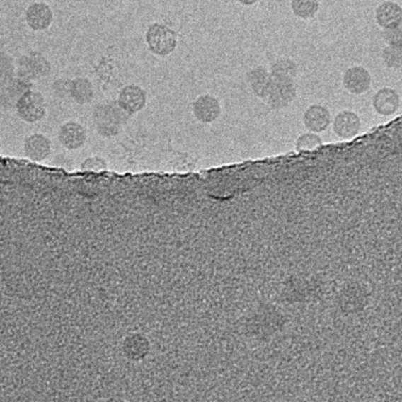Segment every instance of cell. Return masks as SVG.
<instances>
[{"instance_id":"obj_18","label":"cell","mask_w":402,"mask_h":402,"mask_svg":"<svg viewBox=\"0 0 402 402\" xmlns=\"http://www.w3.org/2000/svg\"><path fill=\"white\" fill-rule=\"evenodd\" d=\"M270 74L275 79L294 81L298 75V67L292 59L283 57L272 64Z\"/></svg>"},{"instance_id":"obj_21","label":"cell","mask_w":402,"mask_h":402,"mask_svg":"<svg viewBox=\"0 0 402 402\" xmlns=\"http://www.w3.org/2000/svg\"><path fill=\"white\" fill-rule=\"evenodd\" d=\"M15 75V64L13 57L5 52H0V89L13 81Z\"/></svg>"},{"instance_id":"obj_1","label":"cell","mask_w":402,"mask_h":402,"mask_svg":"<svg viewBox=\"0 0 402 402\" xmlns=\"http://www.w3.org/2000/svg\"><path fill=\"white\" fill-rule=\"evenodd\" d=\"M127 113L114 103H103L96 106L93 120L97 131L103 137H114L121 132L127 120Z\"/></svg>"},{"instance_id":"obj_24","label":"cell","mask_w":402,"mask_h":402,"mask_svg":"<svg viewBox=\"0 0 402 402\" xmlns=\"http://www.w3.org/2000/svg\"><path fill=\"white\" fill-rule=\"evenodd\" d=\"M382 38L388 45L402 47V24L384 29Z\"/></svg>"},{"instance_id":"obj_25","label":"cell","mask_w":402,"mask_h":402,"mask_svg":"<svg viewBox=\"0 0 402 402\" xmlns=\"http://www.w3.org/2000/svg\"><path fill=\"white\" fill-rule=\"evenodd\" d=\"M81 168L86 171H103L107 168L105 160L99 156H91L84 161Z\"/></svg>"},{"instance_id":"obj_14","label":"cell","mask_w":402,"mask_h":402,"mask_svg":"<svg viewBox=\"0 0 402 402\" xmlns=\"http://www.w3.org/2000/svg\"><path fill=\"white\" fill-rule=\"evenodd\" d=\"M26 22L34 30H44L51 26L53 13L50 6L45 3H34L26 11Z\"/></svg>"},{"instance_id":"obj_22","label":"cell","mask_w":402,"mask_h":402,"mask_svg":"<svg viewBox=\"0 0 402 402\" xmlns=\"http://www.w3.org/2000/svg\"><path fill=\"white\" fill-rule=\"evenodd\" d=\"M382 60L386 67L399 69L402 64V47L386 45L382 51Z\"/></svg>"},{"instance_id":"obj_9","label":"cell","mask_w":402,"mask_h":402,"mask_svg":"<svg viewBox=\"0 0 402 402\" xmlns=\"http://www.w3.org/2000/svg\"><path fill=\"white\" fill-rule=\"evenodd\" d=\"M221 105L218 99L212 95H201L193 103V113L198 121L210 124L221 115Z\"/></svg>"},{"instance_id":"obj_3","label":"cell","mask_w":402,"mask_h":402,"mask_svg":"<svg viewBox=\"0 0 402 402\" xmlns=\"http://www.w3.org/2000/svg\"><path fill=\"white\" fill-rule=\"evenodd\" d=\"M16 110L19 117L25 122L33 124L41 120L47 113L44 96L36 91H25L16 102Z\"/></svg>"},{"instance_id":"obj_13","label":"cell","mask_w":402,"mask_h":402,"mask_svg":"<svg viewBox=\"0 0 402 402\" xmlns=\"http://www.w3.org/2000/svg\"><path fill=\"white\" fill-rule=\"evenodd\" d=\"M331 122V114L323 105H314L309 106L304 115V124L309 131L323 132Z\"/></svg>"},{"instance_id":"obj_5","label":"cell","mask_w":402,"mask_h":402,"mask_svg":"<svg viewBox=\"0 0 402 402\" xmlns=\"http://www.w3.org/2000/svg\"><path fill=\"white\" fill-rule=\"evenodd\" d=\"M297 93V86L294 81H286V80L272 78L266 97L263 100L272 109H283L294 100Z\"/></svg>"},{"instance_id":"obj_16","label":"cell","mask_w":402,"mask_h":402,"mask_svg":"<svg viewBox=\"0 0 402 402\" xmlns=\"http://www.w3.org/2000/svg\"><path fill=\"white\" fill-rule=\"evenodd\" d=\"M247 83L256 97L264 99L271 83L270 71L263 67L251 69L246 75Z\"/></svg>"},{"instance_id":"obj_12","label":"cell","mask_w":402,"mask_h":402,"mask_svg":"<svg viewBox=\"0 0 402 402\" xmlns=\"http://www.w3.org/2000/svg\"><path fill=\"white\" fill-rule=\"evenodd\" d=\"M87 134L84 126L76 122H68L61 126L59 139L68 150H78L86 143Z\"/></svg>"},{"instance_id":"obj_6","label":"cell","mask_w":402,"mask_h":402,"mask_svg":"<svg viewBox=\"0 0 402 402\" xmlns=\"http://www.w3.org/2000/svg\"><path fill=\"white\" fill-rule=\"evenodd\" d=\"M147 95L144 90L136 84L122 88L118 96V105L128 115L139 113L147 105Z\"/></svg>"},{"instance_id":"obj_4","label":"cell","mask_w":402,"mask_h":402,"mask_svg":"<svg viewBox=\"0 0 402 402\" xmlns=\"http://www.w3.org/2000/svg\"><path fill=\"white\" fill-rule=\"evenodd\" d=\"M51 71V63L40 52H30L22 56L18 60V78L29 80L30 82L45 78Z\"/></svg>"},{"instance_id":"obj_20","label":"cell","mask_w":402,"mask_h":402,"mask_svg":"<svg viewBox=\"0 0 402 402\" xmlns=\"http://www.w3.org/2000/svg\"><path fill=\"white\" fill-rule=\"evenodd\" d=\"M33 86L32 82L21 78L15 79L11 81L8 86L3 88V93L0 96V101L6 103L13 101V99L17 100L25 91L30 90Z\"/></svg>"},{"instance_id":"obj_15","label":"cell","mask_w":402,"mask_h":402,"mask_svg":"<svg viewBox=\"0 0 402 402\" xmlns=\"http://www.w3.org/2000/svg\"><path fill=\"white\" fill-rule=\"evenodd\" d=\"M25 152L28 159L35 162L47 159L52 151V143L42 134H33L25 142Z\"/></svg>"},{"instance_id":"obj_10","label":"cell","mask_w":402,"mask_h":402,"mask_svg":"<svg viewBox=\"0 0 402 402\" xmlns=\"http://www.w3.org/2000/svg\"><path fill=\"white\" fill-rule=\"evenodd\" d=\"M401 98L399 94L392 88L384 87L377 91L373 97V107L381 116H392L399 110Z\"/></svg>"},{"instance_id":"obj_19","label":"cell","mask_w":402,"mask_h":402,"mask_svg":"<svg viewBox=\"0 0 402 402\" xmlns=\"http://www.w3.org/2000/svg\"><path fill=\"white\" fill-rule=\"evenodd\" d=\"M320 0H291L290 8L294 16L308 21L316 17L320 10Z\"/></svg>"},{"instance_id":"obj_26","label":"cell","mask_w":402,"mask_h":402,"mask_svg":"<svg viewBox=\"0 0 402 402\" xmlns=\"http://www.w3.org/2000/svg\"><path fill=\"white\" fill-rule=\"evenodd\" d=\"M237 2L240 3L241 5L246 7H251L256 5L260 0H236Z\"/></svg>"},{"instance_id":"obj_27","label":"cell","mask_w":402,"mask_h":402,"mask_svg":"<svg viewBox=\"0 0 402 402\" xmlns=\"http://www.w3.org/2000/svg\"><path fill=\"white\" fill-rule=\"evenodd\" d=\"M0 147H1V142H0Z\"/></svg>"},{"instance_id":"obj_17","label":"cell","mask_w":402,"mask_h":402,"mask_svg":"<svg viewBox=\"0 0 402 402\" xmlns=\"http://www.w3.org/2000/svg\"><path fill=\"white\" fill-rule=\"evenodd\" d=\"M69 94L80 105L91 102L94 98V87L89 79L78 78L70 81Z\"/></svg>"},{"instance_id":"obj_11","label":"cell","mask_w":402,"mask_h":402,"mask_svg":"<svg viewBox=\"0 0 402 402\" xmlns=\"http://www.w3.org/2000/svg\"><path fill=\"white\" fill-rule=\"evenodd\" d=\"M374 19L382 29L393 28L402 24V8L399 4L386 0L374 11Z\"/></svg>"},{"instance_id":"obj_7","label":"cell","mask_w":402,"mask_h":402,"mask_svg":"<svg viewBox=\"0 0 402 402\" xmlns=\"http://www.w3.org/2000/svg\"><path fill=\"white\" fill-rule=\"evenodd\" d=\"M343 83L348 93L361 95L370 89L372 78L366 68L355 66L348 69L343 75Z\"/></svg>"},{"instance_id":"obj_23","label":"cell","mask_w":402,"mask_h":402,"mask_svg":"<svg viewBox=\"0 0 402 402\" xmlns=\"http://www.w3.org/2000/svg\"><path fill=\"white\" fill-rule=\"evenodd\" d=\"M323 145V140L316 134L306 133L299 137L297 141V149L299 151L316 150Z\"/></svg>"},{"instance_id":"obj_2","label":"cell","mask_w":402,"mask_h":402,"mask_svg":"<svg viewBox=\"0 0 402 402\" xmlns=\"http://www.w3.org/2000/svg\"><path fill=\"white\" fill-rule=\"evenodd\" d=\"M145 40L149 50L156 56L167 57L177 48L178 34L168 26L155 23L148 28Z\"/></svg>"},{"instance_id":"obj_8","label":"cell","mask_w":402,"mask_h":402,"mask_svg":"<svg viewBox=\"0 0 402 402\" xmlns=\"http://www.w3.org/2000/svg\"><path fill=\"white\" fill-rule=\"evenodd\" d=\"M361 128L362 122L358 115L350 110H343L337 114L333 122V130L343 139H353L358 135Z\"/></svg>"}]
</instances>
